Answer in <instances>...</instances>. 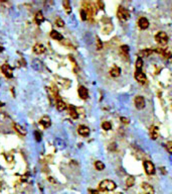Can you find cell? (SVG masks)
I'll return each instance as SVG.
<instances>
[{"label":"cell","mask_w":172,"mask_h":194,"mask_svg":"<svg viewBox=\"0 0 172 194\" xmlns=\"http://www.w3.org/2000/svg\"><path fill=\"white\" fill-rule=\"evenodd\" d=\"M91 193H92V194H98L99 192H98V191H96V190H91Z\"/></svg>","instance_id":"obj_37"},{"label":"cell","mask_w":172,"mask_h":194,"mask_svg":"<svg viewBox=\"0 0 172 194\" xmlns=\"http://www.w3.org/2000/svg\"><path fill=\"white\" fill-rule=\"evenodd\" d=\"M4 105V103H2V102H0V106H3Z\"/></svg>","instance_id":"obj_39"},{"label":"cell","mask_w":172,"mask_h":194,"mask_svg":"<svg viewBox=\"0 0 172 194\" xmlns=\"http://www.w3.org/2000/svg\"><path fill=\"white\" fill-rule=\"evenodd\" d=\"M153 50H151V49H145V50H142L139 52V58L142 59V57H149L151 54L153 53Z\"/></svg>","instance_id":"obj_17"},{"label":"cell","mask_w":172,"mask_h":194,"mask_svg":"<svg viewBox=\"0 0 172 194\" xmlns=\"http://www.w3.org/2000/svg\"><path fill=\"white\" fill-rule=\"evenodd\" d=\"M121 74V70H120L119 67H113L111 70H110V75L112 76V77H118Z\"/></svg>","instance_id":"obj_19"},{"label":"cell","mask_w":172,"mask_h":194,"mask_svg":"<svg viewBox=\"0 0 172 194\" xmlns=\"http://www.w3.org/2000/svg\"><path fill=\"white\" fill-rule=\"evenodd\" d=\"M144 170H145L147 175H153L155 173V167H154L153 163L150 161H144L143 163Z\"/></svg>","instance_id":"obj_4"},{"label":"cell","mask_w":172,"mask_h":194,"mask_svg":"<svg viewBox=\"0 0 172 194\" xmlns=\"http://www.w3.org/2000/svg\"><path fill=\"white\" fill-rule=\"evenodd\" d=\"M43 20H44V16L42 14V12L41 11H38L35 14V22L37 24H40L41 22H43Z\"/></svg>","instance_id":"obj_22"},{"label":"cell","mask_w":172,"mask_h":194,"mask_svg":"<svg viewBox=\"0 0 172 194\" xmlns=\"http://www.w3.org/2000/svg\"><path fill=\"white\" fill-rule=\"evenodd\" d=\"M102 48H103V44H102L101 40L97 39V49H98V50H101Z\"/></svg>","instance_id":"obj_34"},{"label":"cell","mask_w":172,"mask_h":194,"mask_svg":"<svg viewBox=\"0 0 172 194\" xmlns=\"http://www.w3.org/2000/svg\"><path fill=\"white\" fill-rule=\"evenodd\" d=\"M79 96H80L82 99H87L89 97L88 89L84 87V86H80V87H79Z\"/></svg>","instance_id":"obj_11"},{"label":"cell","mask_w":172,"mask_h":194,"mask_svg":"<svg viewBox=\"0 0 172 194\" xmlns=\"http://www.w3.org/2000/svg\"><path fill=\"white\" fill-rule=\"evenodd\" d=\"M1 69H2L3 74L5 75V77H7V78H12L13 77V70L8 64H3Z\"/></svg>","instance_id":"obj_5"},{"label":"cell","mask_w":172,"mask_h":194,"mask_svg":"<svg viewBox=\"0 0 172 194\" xmlns=\"http://www.w3.org/2000/svg\"><path fill=\"white\" fill-rule=\"evenodd\" d=\"M142 188L144 190V192H145V194H154V193H155L153 187L151 186L150 184H148V183H146V182H144L142 184Z\"/></svg>","instance_id":"obj_13"},{"label":"cell","mask_w":172,"mask_h":194,"mask_svg":"<svg viewBox=\"0 0 172 194\" xmlns=\"http://www.w3.org/2000/svg\"><path fill=\"white\" fill-rule=\"evenodd\" d=\"M39 123L44 127V129H47V127H49V126H50L51 120H50V118H49V116L44 115V116L41 117V119H40V121H39Z\"/></svg>","instance_id":"obj_10"},{"label":"cell","mask_w":172,"mask_h":194,"mask_svg":"<svg viewBox=\"0 0 172 194\" xmlns=\"http://www.w3.org/2000/svg\"><path fill=\"white\" fill-rule=\"evenodd\" d=\"M57 110H60V111H64V110L67 108V104L63 101V100L58 99L57 101Z\"/></svg>","instance_id":"obj_21"},{"label":"cell","mask_w":172,"mask_h":194,"mask_svg":"<svg viewBox=\"0 0 172 194\" xmlns=\"http://www.w3.org/2000/svg\"><path fill=\"white\" fill-rule=\"evenodd\" d=\"M14 129L18 131V133L20 134H26V130L23 129V127L21 126H19L18 123H15L14 124Z\"/></svg>","instance_id":"obj_23"},{"label":"cell","mask_w":172,"mask_h":194,"mask_svg":"<svg viewBox=\"0 0 172 194\" xmlns=\"http://www.w3.org/2000/svg\"><path fill=\"white\" fill-rule=\"evenodd\" d=\"M102 127H103V130H110L112 129V124H111V122H109V121H104V122L102 123Z\"/></svg>","instance_id":"obj_26"},{"label":"cell","mask_w":172,"mask_h":194,"mask_svg":"<svg viewBox=\"0 0 172 194\" xmlns=\"http://www.w3.org/2000/svg\"><path fill=\"white\" fill-rule=\"evenodd\" d=\"M79 134H81V136H84V137H88L89 134H90V129H89L88 126H79Z\"/></svg>","instance_id":"obj_15"},{"label":"cell","mask_w":172,"mask_h":194,"mask_svg":"<svg viewBox=\"0 0 172 194\" xmlns=\"http://www.w3.org/2000/svg\"><path fill=\"white\" fill-rule=\"evenodd\" d=\"M135 105L138 109H143L145 107V99L142 96H137L135 98Z\"/></svg>","instance_id":"obj_8"},{"label":"cell","mask_w":172,"mask_h":194,"mask_svg":"<svg viewBox=\"0 0 172 194\" xmlns=\"http://www.w3.org/2000/svg\"><path fill=\"white\" fill-rule=\"evenodd\" d=\"M121 50H122V52H124V54H128V52H129V47H128V46H122V47H121Z\"/></svg>","instance_id":"obj_33"},{"label":"cell","mask_w":172,"mask_h":194,"mask_svg":"<svg viewBox=\"0 0 172 194\" xmlns=\"http://www.w3.org/2000/svg\"><path fill=\"white\" fill-rule=\"evenodd\" d=\"M126 184L128 187H132L134 184H135V178H134L133 176H129L126 180Z\"/></svg>","instance_id":"obj_24"},{"label":"cell","mask_w":172,"mask_h":194,"mask_svg":"<svg viewBox=\"0 0 172 194\" xmlns=\"http://www.w3.org/2000/svg\"><path fill=\"white\" fill-rule=\"evenodd\" d=\"M156 53L162 55V56L165 58V59H169L172 57V53L171 51L169 50V49H161V48H157L155 50Z\"/></svg>","instance_id":"obj_6"},{"label":"cell","mask_w":172,"mask_h":194,"mask_svg":"<svg viewBox=\"0 0 172 194\" xmlns=\"http://www.w3.org/2000/svg\"><path fill=\"white\" fill-rule=\"evenodd\" d=\"M3 50H4V49H3V47L0 46V52H3Z\"/></svg>","instance_id":"obj_38"},{"label":"cell","mask_w":172,"mask_h":194,"mask_svg":"<svg viewBox=\"0 0 172 194\" xmlns=\"http://www.w3.org/2000/svg\"><path fill=\"white\" fill-rule=\"evenodd\" d=\"M116 183L114 181H112V180H103V181L100 183L99 185V188L101 191H113V190L116 189Z\"/></svg>","instance_id":"obj_1"},{"label":"cell","mask_w":172,"mask_h":194,"mask_svg":"<svg viewBox=\"0 0 172 194\" xmlns=\"http://www.w3.org/2000/svg\"><path fill=\"white\" fill-rule=\"evenodd\" d=\"M155 41L161 46H165L168 43V36L164 32H159L155 36Z\"/></svg>","instance_id":"obj_2"},{"label":"cell","mask_w":172,"mask_h":194,"mask_svg":"<svg viewBox=\"0 0 172 194\" xmlns=\"http://www.w3.org/2000/svg\"><path fill=\"white\" fill-rule=\"evenodd\" d=\"M95 167L97 170H99V171H103V170L105 169V165L104 163L101 162V161H97L95 163Z\"/></svg>","instance_id":"obj_25"},{"label":"cell","mask_w":172,"mask_h":194,"mask_svg":"<svg viewBox=\"0 0 172 194\" xmlns=\"http://www.w3.org/2000/svg\"><path fill=\"white\" fill-rule=\"evenodd\" d=\"M121 120H122V122H125V123H129V120L127 119V118H124V117H121Z\"/></svg>","instance_id":"obj_35"},{"label":"cell","mask_w":172,"mask_h":194,"mask_svg":"<svg viewBox=\"0 0 172 194\" xmlns=\"http://www.w3.org/2000/svg\"><path fill=\"white\" fill-rule=\"evenodd\" d=\"M33 52L37 55H41L46 52V48H44L43 45L41 44H36L35 46L33 47Z\"/></svg>","instance_id":"obj_16"},{"label":"cell","mask_w":172,"mask_h":194,"mask_svg":"<svg viewBox=\"0 0 172 194\" xmlns=\"http://www.w3.org/2000/svg\"><path fill=\"white\" fill-rule=\"evenodd\" d=\"M98 5H99V7H100V6H101L102 9H104V3H103V2L99 1V2H98Z\"/></svg>","instance_id":"obj_36"},{"label":"cell","mask_w":172,"mask_h":194,"mask_svg":"<svg viewBox=\"0 0 172 194\" xmlns=\"http://www.w3.org/2000/svg\"><path fill=\"white\" fill-rule=\"evenodd\" d=\"M135 79L139 83H141V84H145L146 81H147L145 74H144V73L141 70H138V71L135 72Z\"/></svg>","instance_id":"obj_7"},{"label":"cell","mask_w":172,"mask_h":194,"mask_svg":"<svg viewBox=\"0 0 172 194\" xmlns=\"http://www.w3.org/2000/svg\"><path fill=\"white\" fill-rule=\"evenodd\" d=\"M142 65H143V61L141 58H138L136 61V71L141 70V68H142Z\"/></svg>","instance_id":"obj_28"},{"label":"cell","mask_w":172,"mask_h":194,"mask_svg":"<svg viewBox=\"0 0 172 194\" xmlns=\"http://www.w3.org/2000/svg\"><path fill=\"white\" fill-rule=\"evenodd\" d=\"M56 24H57L58 27H63L64 25V20L61 19V18H57L56 20Z\"/></svg>","instance_id":"obj_30"},{"label":"cell","mask_w":172,"mask_h":194,"mask_svg":"<svg viewBox=\"0 0 172 194\" xmlns=\"http://www.w3.org/2000/svg\"><path fill=\"white\" fill-rule=\"evenodd\" d=\"M138 25L140 29H146L149 26V20H148L146 17H140L138 20Z\"/></svg>","instance_id":"obj_9"},{"label":"cell","mask_w":172,"mask_h":194,"mask_svg":"<svg viewBox=\"0 0 172 194\" xmlns=\"http://www.w3.org/2000/svg\"><path fill=\"white\" fill-rule=\"evenodd\" d=\"M31 66H32V68L34 69V70H36V71H40L41 69L43 68L42 62L39 61L38 59H35V60H33L32 63H31Z\"/></svg>","instance_id":"obj_14"},{"label":"cell","mask_w":172,"mask_h":194,"mask_svg":"<svg viewBox=\"0 0 172 194\" xmlns=\"http://www.w3.org/2000/svg\"><path fill=\"white\" fill-rule=\"evenodd\" d=\"M34 136H35V140L37 142H39L41 140V134L39 131H35V133H34Z\"/></svg>","instance_id":"obj_32"},{"label":"cell","mask_w":172,"mask_h":194,"mask_svg":"<svg viewBox=\"0 0 172 194\" xmlns=\"http://www.w3.org/2000/svg\"><path fill=\"white\" fill-rule=\"evenodd\" d=\"M68 109H70V114L71 116L73 117V118H78L79 117V113L77 111V109H75V107L73 105H68Z\"/></svg>","instance_id":"obj_20"},{"label":"cell","mask_w":172,"mask_h":194,"mask_svg":"<svg viewBox=\"0 0 172 194\" xmlns=\"http://www.w3.org/2000/svg\"><path fill=\"white\" fill-rule=\"evenodd\" d=\"M50 37H53V40H56V41L64 40V37L61 36V34L58 32H57V30H51V32H50Z\"/></svg>","instance_id":"obj_18"},{"label":"cell","mask_w":172,"mask_h":194,"mask_svg":"<svg viewBox=\"0 0 172 194\" xmlns=\"http://www.w3.org/2000/svg\"><path fill=\"white\" fill-rule=\"evenodd\" d=\"M81 18L82 20H87L88 19V13H87V11H86L85 9L81 10Z\"/></svg>","instance_id":"obj_29"},{"label":"cell","mask_w":172,"mask_h":194,"mask_svg":"<svg viewBox=\"0 0 172 194\" xmlns=\"http://www.w3.org/2000/svg\"><path fill=\"white\" fill-rule=\"evenodd\" d=\"M117 15H118L119 19L122 20V21H125V20H128L130 18V12L124 7H119L118 12H117Z\"/></svg>","instance_id":"obj_3"},{"label":"cell","mask_w":172,"mask_h":194,"mask_svg":"<svg viewBox=\"0 0 172 194\" xmlns=\"http://www.w3.org/2000/svg\"><path fill=\"white\" fill-rule=\"evenodd\" d=\"M166 149L170 154H172V142H168L166 144Z\"/></svg>","instance_id":"obj_31"},{"label":"cell","mask_w":172,"mask_h":194,"mask_svg":"<svg viewBox=\"0 0 172 194\" xmlns=\"http://www.w3.org/2000/svg\"><path fill=\"white\" fill-rule=\"evenodd\" d=\"M64 9H66V11H67V13H68V14H70V13L71 12V5H70V1H64Z\"/></svg>","instance_id":"obj_27"},{"label":"cell","mask_w":172,"mask_h":194,"mask_svg":"<svg viewBox=\"0 0 172 194\" xmlns=\"http://www.w3.org/2000/svg\"><path fill=\"white\" fill-rule=\"evenodd\" d=\"M149 134H150L151 138H152V140H156V138H158V136H159V130H158L157 126H153L150 127Z\"/></svg>","instance_id":"obj_12"}]
</instances>
